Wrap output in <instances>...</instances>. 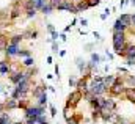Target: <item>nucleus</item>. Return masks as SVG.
Segmentation results:
<instances>
[{
    "mask_svg": "<svg viewBox=\"0 0 135 124\" xmlns=\"http://www.w3.org/2000/svg\"><path fill=\"white\" fill-rule=\"evenodd\" d=\"M113 80H115V77H113V75H105V77L102 79V82H104V83H105V87H108V88L112 87Z\"/></svg>",
    "mask_w": 135,
    "mask_h": 124,
    "instance_id": "9d476101",
    "label": "nucleus"
},
{
    "mask_svg": "<svg viewBox=\"0 0 135 124\" xmlns=\"http://www.w3.org/2000/svg\"><path fill=\"white\" fill-rule=\"evenodd\" d=\"M75 83H77V82H75V79H72V77H71V79H69V85H72V87H74Z\"/></svg>",
    "mask_w": 135,
    "mask_h": 124,
    "instance_id": "393cba45",
    "label": "nucleus"
},
{
    "mask_svg": "<svg viewBox=\"0 0 135 124\" xmlns=\"http://www.w3.org/2000/svg\"><path fill=\"white\" fill-rule=\"evenodd\" d=\"M35 14H36V8H30V9H27V16H28V17H33Z\"/></svg>",
    "mask_w": 135,
    "mask_h": 124,
    "instance_id": "aec40b11",
    "label": "nucleus"
},
{
    "mask_svg": "<svg viewBox=\"0 0 135 124\" xmlns=\"http://www.w3.org/2000/svg\"><path fill=\"white\" fill-rule=\"evenodd\" d=\"M22 38H24L22 35H14V36H13V38L9 39V42H14V44H19V42L22 41Z\"/></svg>",
    "mask_w": 135,
    "mask_h": 124,
    "instance_id": "2eb2a0df",
    "label": "nucleus"
},
{
    "mask_svg": "<svg viewBox=\"0 0 135 124\" xmlns=\"http://www.w3.org/2000/svg\"><path fill=\"white\" fill-rule=\"evenodd\" d=\"M80 24H82V25H83V27H85V25H86V24H88V21H86V19H82V21H80Z\"/></svg>",
    "mask_w": 135,
    "mask_h": 124,
    "instance_id": "c85d7f7f",
    "label": "nucleus"
},
{
    "mask_svg": "<svg viewBox=\"0 0 135 124\" xmlns=\"http://www.w3.org/2000/svg\"><path fill=\"white\" fill-rule=\"evenodd\" d=\"M60 38H61V41H66V35L63 33V35H60Z\"/></svg>",
    "mask_w": 135,
    "mask_h": 124,
    "instance_id": "c756f323",
    "label": "nucleus"
},
{
    "mask_svg": "<svg viewBox=\"0 0 135 124\" xmlns=\"http://www.w3.org/2000/svg\"><path fill=\"white\" fill-rule=\"evenodd\" d=\"M50 115H52V116H55V115H57V110H55V107H54V105H50Z\"/></svg>",
    "mask_w": 135,
    "mask_h": 124,
    "instance_id": "5701e85b",
    "label": "nucleus"
},
{
    "mask_svg": "<svg viewBox=\"0 0 135 124\" xmlns=\"http://www.w3.org/2000/svg\"><path fill=\"white\" fill-rule=\"evenodd\" d=\"M91 5L88 3V2H79V5H77V11H82V9H86V8H90Z\"/></svg>",
    "mask_w": 135,
    "mask_h": 124,
    "instance_id": "ddd939ff",
    "label": "nucleus"
},
{
    "mask_svg": "<svg viewBox=\"0 0 135 124\" xmlns=\"http://www.w3.org/2000/svg\"><path fill=\"white\" fill-rule=\"evenodd\" d=\"M5 52H6V55H8V57H14V55H17V52H19V44L8 42V44H6V47H5Z\"/></svg>",
    "mask_w": 135,
    "mask_h": 124,
    "instance_id": "20e7f679",
    "label": "nucleus"
},
{
    "mask_svg": "<svg viewBox=\"0 0 135 124\" xmlns=\"http://www.w3.org/2000/svg\"><path fill=\"white\" fill-rule=\"evenodd\" d=\"M42 93H46V88H44V87H38V88H35V90H33V96H35V97L41 96Z\"/></svg>",
    "mask_w": 135,
    "mask_h": 124,
    "instance_id": "4468645a",
    "label": "nucleus"
},
{
    "mask_svg": "<svg viewBox=\"0 0 135 124\" xmlns=\"http://www.w3.org/2000/svg\"><path fill=\"white\" fill-rule=\"evenodd\" d=\"M24 75H25V72H13L11 74V77H9V80H11V83H17V82H21L22 79H24Z\"/></svg>",
    "mask_w": 135,
    "mask_h": 124,
    "instance_id": "39448f33",
    "label": "nucleus"
},
{
    "mask_svg": "<svg viewBox=\"0 0 135 124\" xmlns=\"http://www.w3.org/2000/svg\"><path fill=\"white\" fill-rule=\"evenodd\" d=\"M47 30L50 31V33H52V31H55V30H54V25H52V24H49V25H47Z\"/></svg>",
    "mask_w": 135,
    "mask_h": 124,
    "instance_id": "a878e982",
    "label": "nucleus"
},
{
    "mask_svg": "<svg viewBox=\"0 0 135 124\" xmlns=\"http://www.w3.org/2000/svg\"><path fill=\"white\" fill-rule=\"evenodd\" d=\"M126 28H127V25H124L119 19H118V21L115 22V25H113V31H124Z\"/></svg>",
    "mask_w": 135,
    "mask_h": 124,
    "instance_id": "0eeeda50",
    "label": "nucleus"
},
{
    "mask_svg": "<svg viewBox=\"0 0 135 124\" xmlns=\"http://www.w3.org/2000/svg\"><path fill=\"white\" fill-rule=\"evenodd\" d=\"M77 64H79V69L85 68V61H82V58H77Z\"/></svg>",
    "mask_w": 135,
    "mask_h": 124,
    "instance_id": "412c9836",
    "label": "nucleus"
},
{
    "mask_svg": "<svg viewBox=\"0 0 135 124\" xmlns=\"http://www.w3.org/2000/svg\"><path fill=\"white\" fill-rule=\"evenodd\" d=\"M132 3H134V5H135V0H132Z\"/></svg>",
    "mask_w": 135,
    "mask_h": 124,
    "instance_id": "473e14b6",
    "label": "nucleus"
},
{
    "mask_svg": "<svg viewBox=\"0 0 135 124\" xmlns=\"http://www.w3.org/2000/svg\"><path fill=\"white\" fill-rule=\"evenodd\" d=\"M50 35H52V38H50L52 41H55V39H58V33H57V31H52Z\"/></svg>",
    "mask_w": 135,
    "mask_h": 124,
    "instance_id": "4be33fe9",
    "label": "nucleus"
},
{
    "mask_svg": "<svg viewBox=\"0 0 135 124\" xmlns=\"http://www.w3.org/2000/svg\"><path fill=\"white\" fill-rule=\"evenodd\" d=\"M39 124H49V123H47V121H41Z\"/></svg>",
    "mask_w": 135,
    "mask_h": 124,
    "instance_id": "7c9ffc66",
    "label": "nucleus"
},
{
    "mask_svg": "<svg viewBox=\"0 0 135 124\" xmlns=\"http://www.w3.org/2000/svg\"><path fill=\"white\" fill-rule=\"evenodd\" d=\"M0 91H2V83H0Z\"/></svg>",
    "mask_w": 135,
    "mask_h": 124,
    "instance_id": "2f4dec72",
    "label": "nucleus"
},
{
    "mask_svg": "<svg viewBox=\"0 0 135 124\" xmlns=\"http://www.w3.org/2000/svg\"><path fill=\"white\" fill-rule=\"evenodd\" d=\"M52 49H54V52H58V50H57V49H58V46H57V42H54V44H52Z\"/></svg>",
    "mask_w": 135,
    "mask_h": 124,
    "instance_id": "bb28decb",
    "label": "nucleus"
},
{
    "mask_svg": "<svg viewBox=\"0 0 135 124\" xmlns=\"http://www.w3.org/2000/svg\"><path fill=\"white\" fill-rule=\"evenodd\" d=\"M52 11H54V8H52V5H50L49 2H47V3H44V6L41 8V13H42V14H46V16H49Z\"/></svg>",
    "mask_w": 135,
    "mask_h": 124,
    "instance_id": "1a4fd4ad",
    "label": "nucleus"
},
{
    "mask_svg": "<svg viewBox=\"0 0 135 124\" xmlns=\"http://www.w3.org/2000/svg\"><path fill=\"white\" fill-rule=\"evenodd\" d=\"M17 55H19V57H24V58H27V57H30V50H21V49H19Z\"/></svg>",
    "mask_w": 135,
    "mask_h": 124,
    "instance_id": "f3484780",
    "label": "nucleus"
},
{
    "mask_svg": "<svg viewBox=\"0 0 135 124\" xmlns=\"http://www.w3.org/2000/svg\"><path fill=\"white\" fill-rule=\"evenodd\" d=\"M61 2H63V0H49V3L52 5V8H54V9H57V6H58Z\"/></svg>",
    "mask_w": 135,
    "mask_h": 124,
    "instance_id": "a211bd4d",
    "label": "nucleus"
},
{
    "mask_svg": "<svg viewBox=\"0 0 135 124\" xmlns=\"http://www.w3.org/2000/svg\"><path fill=\"white\" fill-rule=\"evenodd\" d=\"M131 24L135 27V14H134V16H131Z\"/></svg>",
    "mask_w": 135,
    "mask_h": 124,
    "instance_id": "cd10ccee",
    "label": "nucleus"
},
{
    "mask_svg": "<svg viewBox=\"0 0 135 124\" xmlns=\"http://www.w3.org/2000/svg\"><path fill=\"white\" fill-rule=\"evenodd\" d=\"M9 71H11V68H9V64H8V63H5V61L0 63V75H5V74H8Z\"/></svg>",
    "mask_w": 135,
    "mask_h": 124,
    "instance_id": "6e6552de",
    "label": "nucleus"
},
{
    "mask_svg": "<svg viewBox=\"0 0 135 124\" xmlns=\"http://www.w3.org/2000/svg\"><path fill=\"white\" fill-rule=\"evenodd\" d=\"M5 107L8 108V110H13V108H16V107H19V101H16V99H9L6 104H5Z\"/></svg>",
    "mask_w": 135,
    "mask_h": 124,
    "instance_id": "423d86ee",
    "label": "nucleus"
},
{
    "mask_svg": "<svg viewBox=\"0 0 135 124\" xmlns=\"http://www.w3.org/2000/svg\"><path fill=\"white\" fill-rule=\"evenodd\" d=\"M124 42H126L124 31H115V33H113V49H115L116 54H123V50H124Z\"/></svg>",
    "mask_w": 135,
    "mask_h": 124,
    "instance_id": "f257e3e1",
    "label": "nucleus"
},
{
    "mask_svg": "<svg viewBox=\"0 0 135 124\" xmlns=\"http://www.w3.org/2000/svg\"><path fill=\"white\" fill-rule=\"evenodd\" d=\"M46 104H47V94L42 93L41 96H38V105H42L44 107Z\"/></svg>",
    "mask_w": 135,
    "mask_h": 124,
    "instance_id": "9b49d317",
    "label": "nucleus"
},
{
    "mask_svg": "<svg viewBox=\"0 0 135 124\" xmlns=\"http://www.w3.org/2000/svg\"><path fill=\"white\" fill-rule=\"evenodd\" d=\"M68 123L69 124H79L77 123V120H74V118H68Z\"/></svg>",
    "mask_w": 135,
    "mask_h": 124,
    "instance_id": "b1692460",
    "label": "nucleus"
},
{
    "mask_svg": "<svg viewBox=\"0 0 135 124\" xmlns=\"http://www.w3.org/2000/svg\"><path fill=\"white\" fill-rule=\"evenodd\" d=\"M39 115H44V107L42 105H33V107L25 108V116L27 118H35V116H39Z\"/></svg>",
    "mask_w": 135,
    "mask_h": 124,
    "instance_id": "7ed1b4c3",
    "label": "nucleus"
},
{
    "mask_svg": "<svg viewBox=\"0 0 135 124\" xmlns=\"http://www.w3.org/2000/svg\"><path fill=\"white\" fill-rule=\"evenodd\" d=\"M119 21H121V22H123L124 25H127V27L131 25V16H129V14H121Z\"/></svg>",
    "mask_w": 135,
    "mask_h": 124,
    "instance_id": "f8f14e48",
    "label": "nucleus"
},
{
    "mask_svg": "<svg viewBox=\"0 0 135 124\" xmlns=\"http://www.w3.org/2000/svg\"><path fill=\"white\" fill-rule=\"evenodd\" d=\"M33 63H35V60L32 58V57H27V58H25V61H24V64H25V66H32Z\"/></svg>",
    "mask_w": 135,
    "mask_h": 124,
    "instance_id": "6ab92c4d",
    "label": "nucleus"
},
{
    "mask_svg": "<svg viewBox=\"0 0 135 124\" xmlns=\"http://www.w3.org/2000/svg\"><path fill=\"white\" fill-rule=\"evenodd\" d=\"M105 90H107V87L102 82V77H94L93 83L90 85V91L93 93V96H101L105 93Z\"/></svg>",
    "mask_w": 135,
    "mask_h": 124,
    "instance_id": "f03ea898",
    "label": "nucleus"
},
{
    "mask_svg": "<svg viewBox=\"0 0 135 124\" xmlns=\"http://www.w3.org/2000/svg\"><path fill=\"white\" fill-rule=\"evenodd\" d=\"M44 3H46V0H35V8L36 9H41L44 6Z\"/></svg>",
    "mask_w": 135,
    "mask_h": 124,
    "instance_id": "dca6fc26",
    "label": "nucleus"
}]
</instances>
